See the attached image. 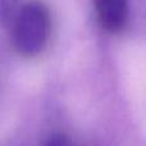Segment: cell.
Listing matches in <instances>:
<instances>
[{"label": "cell", "mask_w": 146, "mask_h": 146, "mask_svg": "<svg viewBox=\"0 0 146 146\" xmlns=\"http://www.w3.org/2000/svg\"><path fill=\"white\" fill-rule=\"evenodd\" d=\"M10 27L15 50L25 58L37 56L46 48L50 37L49 8L41 0H28L19 7Z\"/></svg>", "instance_id": "1"}, {"label": "cell", "mask_w": 146, "mask_h": 146, "mask_svg": "<svg viewBox=\"0 0 146 146\" xmlns=\"http://www.w3.org/2000/svg\"><path fill=\"white\" fill-rule=\"evenodd\" d=\"M100 26L110 33H118L128 19L127 0H92Z\"/></svg>", "instance_id": "2"}, {"label": "cell", "mask_w": 146, "mask_h": 146, "mask_svg": "<svg viewBox=\"0 0 146 146\" xmlns=\"http://www.w3.org/2000/svg\"><path fill=\"white\" fill-rule=\"evenodd\" d=\"M19 9V0H0V21L5 27H10Z\"/></svg>", "instance_id": "3"}, {"label": "cell", "mask_w": 146, "mask_h": 146, "mask_svg": "<svg viewBox=\"0 0 146 146\" xmlns=\"http://www.w3.org/2000/svg\"><path fill=\"white\" fill-rule=\"evenodd\" d=\"M42 146H74L72 139L69 136H67L66 133L62 132H56L53 133L45 140Z\"/></svg>", "instance_id": "4"}]
</instances>
